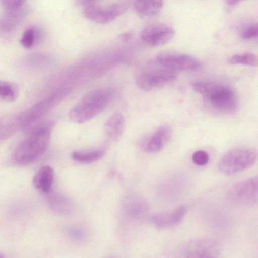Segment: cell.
Wrapping results in <instances>:
<instances>
[{"mask_svg":"<svg viewBox=\"0 0 258 258\" xmlns=\"http://www.w3.org/2000/svg\"><path fill=\"white\" fill-rule=\"evenodd\" d=\"M191 87L202 95L205 101L218 111L231 113L238 107L236 93L230 86L214 81L197 80L192 82Z\"/></svg>","mask_w":258,"mask_h":258,"instance_id":"cell-1","label":"cell"},{"mask_svg":"<svg viewBox=\"0 0 258 258\" xmlns=\"http://www.w3.org/2000/svg\"><path fill=\"white\" fill-rule=\"evenodd\" d=\"M113 96L111 90L94 89L85 94L68 113L69 119L77 123H85L100 114Z\"/></svg>","mask_w":258,"mask_h":258,"instance_id":"cell-2","label":"cell"},{"mask_svg":"<svg viewBox=\"0 0 258 258\" xmlns=\"http://www.w3.org/2000/svg\"><path fill=\"white\" fill-rule=\"evenodd\" d=\"M50 135L51 130L48 127H43L34 131L16 149L13 155V161L21 165L34 162L47 148Z\"/></svg>","mask_w":258,"mask_h":258,"instance_id":"cell-3","label":"cell"},{"mask_svg":"<svg viewBox=\"0 0 258 258\" xmlns=\"http://www.w3.org/2000/svg\"><path fill=\"white\" fill-rule=\"evenodd\" d=\"M257 159V151L251 148L239 147L225 153L218 163L220 173L231 176L237 174L253 166Z\"/></svg>","mask_w":258,"mask_h":258,"instance_id":"cell-4","label":"cell"},{"mask_svg":"<svg viewBox=\"0 0 258 258\" xmlns=\"http://www.w3.org/2000/svg\"><path fill=\"white\" fill-rule=\"evenodd\" d=\"M154 63L165 69L176 71H196L202 68V62L197 58L185 53L165 51L158 54Z\"/></svg>","mask_w":258,"mask_h":258,"instance_id":"cell-5","label":"cell"},{"mask_svg":"<svg viewBox=\"0 0 258 258\" xmlns=\"http://www.w3.org/2000/svg\"><path fill=\"white\" fill-rule=\"evenodd\" d=\"M160 67L147 69L139 73L135 78L138 87L148 91L162 87L177 78L176 72Z\"/></svg>","mask_w":258,"mask_h":258,"instance_id":"cell-6","label":"cell"},{"mask_svg":"<svg viewBox=\"0 0 258 258\" xmlns=\"http://www.w3.org/2000/svg\"><path fill=\"white\" fill-rule=\"evenodd\" d=\"M68 93L67 89H63L36 103L21 114L20 121L27 125L41 117L57 105Z\"/></svg>","mask_w":258,"mask_h":258,"instance_id":"cell-7","label":"cell"},{"mask_svg":"<svg viewBox=\"0 0 258 258\" xmlns=\"http://www.w3.org/2000/svg\"><path fill=\"white\" fill-rule=\"evenodd\" d=\"M127 8V5L124 3H114L104 6L95 3L85 7L84 14L86 18L95 23L105 24L122 15Z\"/></svg>","mask_w":258,"mask_h":258,"instance_id":"cell-8","label":"cell"},{"mask_svg":"<svg viewBox=\"0 0 258 258\" xmlns=\"http://www.w3.org/2000/svg\"><path fill=\"white\" fill-rule=\"evenodd\" d=\"M227 196L231 201L244 205L256 204L258 199V179L256 176L234 184Z\"/></svg>","mask_w":258,"mask_h":258,"instance_id":"cell-9","label":"cell"},{"mask_svg":"<svg viewBox=\"0 0 258 258\" xmlns=\"http://www.w3.org/2000/svg\"><path fill=\"white\" fill-rule=\"evenodd\" d=\"M175 31L171 25L161 22L150 24L145 26L141 34L142 40L146 44L158 47L169 42L174 37Z\"/></svg>","mask_w":258,"mask_h":258,"instance_id":"cell-10","label":"cell"},{"mask_svg":"<svg viewBox=\"0 0 258 258\" xmlns=\"http://www.w3.org/2000/svg\"><path fill=\"white\" fill-rule=\"evenodd\" d=\"M123 216L131 222H139L147 215L149 206L146 200L142 196L130 195L125 197L121 205Z\"/></svg>","mask_w":258,"mask_h":258,"instance_id":"cell-11","label":"cell"},{"mask_svg":"<svg viewBox=\"0 0 258 258\" xmlns=\"http://www.w3.org/2000/svg\"><path fill=\"white\" fill-rule=\"evenodd\" d=\"M187 211L185 205H181L170 210L161 212L151 218L153 225L160 230L168 229L177 225L183 219Z\"/></svg>","mask_w":258,"mask_h":258,"instance_id":"cell-12","label":"cell"},{"mask_svg":"<svg viewBox=\"0 0 258 258\" xmlns=\"http://www.w3.org/2000/svg\"><path fill=\"white\" fill-rule=\"evenodd\" d=\"M171 128L167 125L158 128L142 145L143 150L153 153L160 151L168 143L171 136Z\"/></svg>","mask_w":258,"mask_h":258,"instance_id":"cell-13","label":"cell"},{"mask_svg":"<svg viewBox=\"0 0 258 258\" xmlns=\"http://www.w3.org/2000/svg\"><path fill=\"white\" fill-rule=\"evenodd\" d=\"M186 253V258H217L218 250L213 241L199 239L189 244Z\"/></svg>","mask_w":258,"mask_h":258,"instance_id":"cell-14","label":"cell"},{"mask_svg":"<svg viewBox=\"0 0 258 258\" xmlns=\"http://www.w3.org/2000/svg\"><path fill=\"white\" fill-rule=\"evenodd\" d=\"M54 174V170L51 166L41 167L33 177L34 187L41 192L48 194L52 185Z\"/></svg>","mask_w":258,"mask_h":258,"instance_id":"cell-15","label":"cell"},{"mask_svg":"<svg viewBox=\"0 0 258 258\" xmlns=\"http://www.w3.org/2000/svg\"><path fill=\"white\" fill-rule=\"evenodd\" d=\"M125 127V118L120 113L111 115L104 124V131L107 137L112 141L118 140L121 136Z\"/></svg>","mask_w":258,"mask_h":258,"instance_id":"cell-16","label":"cell"},{"mask_svg":"<svg viewBox=\"0 0 258 258\" xmlns=\"http://www.w3.org/2000/svg\"><path fill=\"white\" fill-rule=\"evenodd\" d=\"M48 203L53 211L60 214H70L73 210L72 202L68 197L61 194H51L48 197Z\"/></svg>","mask_w":258,"mask_h":258,"instance_id":"cell-17","label":"cell"},{"mask_svg":"<svg viewBox=\"0 0 258 258\" xmlns=\"http://www.w3.org/2000/svg\"><path fill=\"white\" fill-rule=\"evenodd\" d=\"M164 2L158 0L137 1L135 2L134 7L140 14L151 16L158 14L162 10Z\"/></svg>","mask_w":258,"mask_h":258,"instance_id":"cell-18","label":"cell"},{"mask_svg":"<svg viewBox=\"0 0 258 258\" xmlns=\"http://www.w3.org/2000/svg\"><path fill=\"white\" fill-rule=\"evenodd\" d=\"M257 56L251 52H244L232 55L227 62L230 64H241L254 67L257 65Z\"/></svg>","mask_w":258,"mask_h":258,"instance_id":"cell-19","label":"cell"},{"mask_svg":"<svg viewBox=\"0 0 258 258\" xmlns=\"http://www.w3.org/2000/svg\"><path fill=\"white\" fill-rule=\"evenodd\" d=\"M41 38L40 30L36 27L27 28L23 33L20 42L26 48H30L37 44Z\"/></svg>","mask_w":258,"mask_h":258,"instance_id":"cell-20","label":"cell"},{"mask_svg":"<svg viewBox=\"0 0 258 258\" xmlns=\"http://www.w3.org/2000/svg\"><path fill=\"white\" fill-rule=\"evenodd\" d=\"M104 154L103 151L99 150L88 152L74 151L72 153L71 157L78 162L89 164L99 160Z\"/></svg>","mask_w":258,"mask_h":258,"instance_id":"cell-21","label":"cell"},{"mask_svg":"<svg viewBox=\"0 0 258 258\" xmlns=\"http://www.w3.org/2000/svg\"><path fill=\"white\" fill-rule=\"evenodd\" d=\"M21 15L18 10L10 11L0 19V32H9L13 30L18 23Z\"/></svg>","mask_w":258,"mask_h":258,"instance_id":"cell-22","label":"cell"},{"mask_svg":"<svg viewBox=\"0 0 258 258\" xmlns=\"http://www.w3.org/2000/svg\"><path fill=\"white\" fill-rule=\"evenodd\" d=\"M18 96L16 87L7 81L0 80V99L9 102L16 100Z\"/></svg>","mask_w":258,"mask_h":258,"instance_id":"cell-23","label":"cell"},{"mask_svg":"<svg viewBox=\"0 0 258 258\" xmlns=\"http://www.w3.org/2000/svg\"><path fill=\"white\" fill-rule=\"evenodd\" d=\"M64 231L67 235L75 241H83L86 237L85 230L79 226H68L65 228Z\"/></svg>","mask_w":258,"mask_h":258,"instance_id":"cell-24","label":"cell"},{"mask_svg":"<svg viewBox=\"0 0 258 258\" xmlns=\"http://www.w3.org/2000/svg\"><path fill=\"white\" fill-rule=\"evenodd\" d=\"M191 159L196 165L204 166L209 162V155L206 151L198 150L193 153Z\"/></svg>","mask_w":258,"mask_h":258,"instance_id":"cell-25","label":"cell"},{"mask_svg":"<svg viewBox=\"0 0 258 258\" xmlns=\"http://www.w3.org/2000/svg\"><path fill=\"white\" fill-rule=\"evenodd\" d=\"M258 25L257 23H252L245 28L241 33L243 39L248 40L257 37Z\"/></svg>","mask_w":258,"mask_h":258,"instance_id":"cell-26","label":"cell"},{"mask_svg":"<svg viewBox=\"0 0 258 258\" xmlns=\"http://www.w3.org/2000/svg\"><path fill=\"white\" fill-rule=\"evenodd\" d=\"M21 0H2L0 1L1 5L5 9L10 11L17 10L25 3Z\"/></svg>","mask_w":258,"mask_h":258,"instance_id":"cell-27","label":"cell"},{"mask_svg":"<svg viewBox=\"0 0 258 258\" xmlns=\"http://www.w3.org/2000/svg\"><path fill=\"white\" fill-rule=\"evenodd\" d=\"M132 37V34L130 32H125L121 33L118 35L119 38L124 42L128 41Z\"/></svg>","mask_w":258,"mask_h":258,"instance_id":"cell-28","label":"cell"},{"mask_svg":"<svg viewBox=\"0 0 258 258\" xmlns=\"http://www.w3.org/2000/svg\"><path fill=\"white\" fill-rule=\"evenodd\" d=\"M76 2L78 4L81 5V6H83L85 7H86L95 3V2L93 1H86V0H85V1H83H83L82 0L77 1Z\"/></svg>","mask_w":258,"mask_h":258,"instance_id":"cell-29","label":"cell"},{"mask_svg":"<svg viewBox=\"0 0 258 258\" xmlns=\"http://www.w3.org/2000/svg\"><path fill=\"white\" fill-rule=\"evenodd\" d=\"M240 1H233V0H229L226 1V3L229 6H233L234 5H236L238 4Z\"/></svg>","mask_w":258,"mask_h":258,"instance_id":"cell-30","label":"cell"},{"mask_svg":"<svg viewBox=\"0 0 258 258\" xmlns=\"http://www.w3.org/2000/svg\"><path fill=\"white\" fill-rule=\"evenodd\" d=\"M0 258H5L3 254L0 253Z\"/></svg>","mask_w":258,"mask_h":258,"instance_id":"cell-31","label":"cell"}]
</instances>
